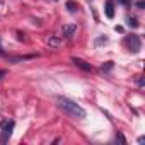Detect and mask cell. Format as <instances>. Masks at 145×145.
<instances>
[{"mask_svg":"<svg viewBox=\"0 0 145 145\" xmlns=\"http://www.w3.org/2000/svg\"><path fill=\"white\" fill-rule=\"evenodd\" d=\"M65 5H67L68 12H77V10H79V5H77V4L74 2V0H68V2H67Z\"/></svg>","mask_w":145,"mask_h":145,"instance_id":"8","label":"cell"},{"mask_svg":"<svg viewBox=\"0 0 145 145\" xmlns=\"http://www.w3.org/2000/svg\"><path fill=\"white\" fill-rule=\"evenodd\" d=\"M56 103H58V108H60L63 113H67L68 116H72V118H79V120H82V118L87 116L86 109H84L80 104H77L75 101H72V99H68V97L58 96V97H56Z\"/></svg>","mask_w":145,"mask_h":145,"instance_id":"1","label":"cell"},{"mask_svg":"<svg viewBox=\"0 0 145 145\" xmlns=\"http://www.w3.org/2000/svg\"><path fill=\"white\" fill-rule=\"evenodd\" d=\"M48 44H50V46H53V48H56V46H60V39H58V38H55V36H50Z\"/></svg>","mask_w":145,"mask_h":145,"instance_id":"9","label":"cell"},{"mask_svg":"<svg viewBox=\"0 0 145 145\" xmlns=\"http://www.w3.org/2000/svg\"><path fill=\"white\" fill-rule=\"evenodd\" d=\"M118 2H120L121 5H125V7H130V5H131V0H118Z\"/></svg>","mask_w":145,"mask_h":145,"instance_id":"13","label":"cell"},{"mask_svg":"<svg viewBox=\"0 0 145 145\" xmlns=\"http://www.w3.org/2000/svg\"><path fill=\"white\" fill-rule=\"evenodd\" d=\"M125 46L131 51V53H138L140 48H142V39L138 34H130L125 38Z\"/></svg>","mask_w":145,"mask_h":145,"instance_id":"3","label":"cell"},{"mask_svg":"<svg viewBox=\"0 0 145 145\" xmlns=\"http://www.w3.org/2000/svg\"><path fill=\"white\" fill-rule=\"evenodd\" d=\"M75 31H77V26H75V24H65V26L61 27V36H63V38H72Z\"/></svg>","mask_w":145,"mask_h":145,"instance_id":"5","label":"cell"},{"mask_svg":"<svg viewBox=\"0 0 145 145\" xmlns=\"http://www.w3.org/2000/svg\"><path fill=\"white\" fill-rule=\"evenodd\" d=\"M126 24H128L130 27H138V26H140L138 19H137V17H131V16H128V17H126Z\"/></svg>","mask_w":145,"mask_h":145,"instance_id":"7","label":"cell"},{"mask_svg":"<svg viewBox=\"0 0 145 145\" xmlns=\"http://www.w3.org/2000/svg\"><path fill=\"white\" fill-rule=\"evenodd\" d=\"M106 17L108 19L114 17V2H113V0H108V2H106Z\"/></svg>","mask_w":145,"mask_h":145,"instance_id":"6","label":"cell"},{"mask_svg":"<svg viewBox=\"0 0 145 145\" xmlns=\"http://www.w3.org/2000/svg\"><path fill=\"white\" fill-rule=\"evenodd\" d=\"M116 140H120V142H121V143H123V145H125V143H126V138H125V137H123V133H120V131H118V133H116Z\"/></svg>","mask_w":145,"mask_h":145,"instance_id":"11","label":"cell"},{"mask_svg":"<svg viewBox=\"0 0 145 145\" xmlns=\"http://www.w3.org/2000/svg\"><path fill=\"white\" fill-rule=\"evenodd\" d=\"M5 75H7V72H5V70H0V80H2Z\"/></svg>","mask_w":145,"mask_h":145,"instance_id":"15","label":"cell"},{"mask_svg":"<svg viewBox=\"0 0 145 145\" xmlns=\"http://www.w3.org/2000/svg\"><path fill=\"white\" fill-rule=\"evenodd\" d=\"M137 84H138L140 87H143V86H145V82H143V77H142V75H137Z\"/></svg>","mask_w":145,"mask_h":145,"instance_id":"12","label":"cell"},{"mask_svg":"<svg viewBox=\"0 0 145 145\" xmlns=\"http://www.w3.org/2000/svg\"><path fill=\"white\" fill-rule=\"evenodd\" d=\"M72 61H74L79 68H82V70H86V72H91L92 70V65L91 63H87L86 60H82V58H77V56H72Z\"/></svg>","mask_w":145,"mask_h":145,"instance_id":"4","label":"cell"},{"mask_svg":"<svg viewBox=\"0 0 145 145\" xmlns=\"http://www.w3.org/2000/svg\"><path fill=\"white\" fill-rule=\"evenodd\" d=\"M14 126H16V123H14L12 120L4 118L2 121H0V128H2L0 142H2V143H7V142H9V138H10V135H12V131H14Z\"/></svg>","mask_w":145,"mask_h":145,"instance_id":"2","label":"cell"},{"mask_svg":"<svg viewBox=\"0 0 145 145\" xmlns=\"http://www.w3.org/2000/svg\"><path fill=\"white\" fill-rule=\"evenodd\" d=\"M137 7H138V9H143V7H145V2H143V0H138V2H137Z\"/></svg>","mask_w":145,"mask_h":145,"instance_id":"14","label":"cell"},{"mask_svg":"<svg viewBox=\"0 0 145 145\" xmlns=\"http://www.w3.org/2000/svg\"><path fill=\"white\" fill-rule=\"evenodd\" d=\"M113 65H114L113 61H106V65H101V70H103V72H108V70L113 68Z\"/></svg>","mask_w":145,"mask_h":145,"instance_id":"10","label":"cell"}]
</instances>
